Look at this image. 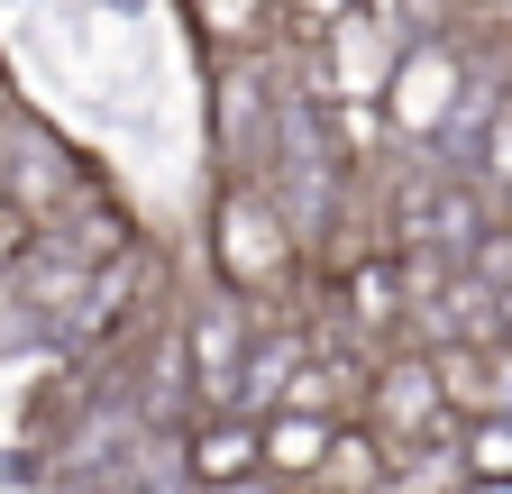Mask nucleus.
<instances>
[{
  "instance_id": "1",
  "label": "nucleus",
  "mask_w": 512,
  "mask_h": 494,
  "mask_svg": "<svg viewBox=\"0 0 512 494\" xmlns=\"http://www.w3.org/2000/svg\"><path fill=\"white\" fill-rule=\"evenodd\" d=\"M211 229H220V238H211V257H220V275H229L238 293L284 284V266H293V229H284V211L256 193L247 174L220 193V220H211Z\"/></svg>"
},
{
  "instance_id": "2",
  "label": "nucleus",
  "mask_w": 512,
  "mask_h": 494,
  "mask_svg": "<svg viewBox=\"0 0 512 494\" xmlns=\"http://www.w3.org/2000/svg\"><path fill=\"white\" fill-rule=\"evenodd\" d=\"M357 403H366L375 449H421V440H439V421H448V403H439V366H430V357H394Z\"/></svg>"
},
{
  "instance_id": "3",
  "label": "nucleus",
  "mask_w": 512,
  "mask_h": 494,
  "mask_svg": "<svg viewBox=\"0 0 512 494\" xmlns=\"http://www.w3.org/2000/svg\"><path fill=\"white\" fill-rule=\"evenodd\" d=\"M458 92H467V74H458L448 46H403L394 74H384V119L403 138H439V119L458 110Z\"/></svg>"
},
{
  "instance_id": "4",
  "label": "nucleus",
  "mask_w": 512,
  "mask_h": 494,
  "mask_svg": "<svg viewBox=\"0 0 512 494\" xmlns=\"http://www.w3.org/2000/svg\"><path fill=\"white\" fill-rule=\"evenodd\" d=\"M330 440H339V421H330V412H284V421L256 430V467H266L275 485H311L320 458H330Z\"/></svg>"
},
{
  "instance_id": "5",
  "label": "nucleus",
  "mask_w": 512,
  "mask_h": 494,
  "mask_svg": "<svg viewBox=\"0 0 512 494\" xmlns=\"http://www.w3.org/2000/svg\"><path fill=\"white\" fill-rule=\"evenodd\" d=\"M183 357H192V394H202L211 412L238 394V312L229 302H211V312H192V339H183Z\"/></svg>"
},
{
  "instance_id": "6",
  "label": "nucleus",
  "mask_w": 512,
  "mask_h": 494,
  "mask_svg": "<svg viewBox=\"0 0 512 494\" xmlns=\"http://www.w3.org/2000/svg\"><path fill=\"white\" fill-rule=\"evenodd\" d=\"M183 467H192V485H238V476H266L256 467V421H202L183 440Z\"/></svg>"
},
{
  "instance_id": "7",
  "label": "nucleus",
  "mask_w": 512,
  "mask_h": 494,
  "mask_svg": "<svg viewBox=\"0 0 512 494\" xmlns=\"http://www.w3.org/2000/svg\"><path fill=\"white\" fill-rule=\"evenodd\" d=\"M412 312V275H403V257H366V266H348V321L357 330H384V321H403Z\"/></svg>"
},
{
  "instance_id": "8",
  "label": "nucleus",
  "mask_w": 512,
  "mask_h": 494,
  "mask_svg": "<svg viewBox=\"0 0 512 494\" xmlns=\"http://www.w3.org/2000/svg\"><path fill=\"white\" fill-rule=\"evenodd\" d=\"M458 467H467V485H494V476H512V412H476V421H467Z\"/></svg>"
},
{
  "instance_id": "9",
  "label": "nucleus",
  "mask_w": 512,
  "mask_h": 494,
  "mask_svg": "<svg viewBox=\"0 0 512 494\" xmlns=\"http://www.w3.org/2000/svg\"><path fill=\"white\" fill-rule=\"evenodd\" d=\"M485 183H494V193H512V110L485 119Z\"/></svg>"
},
{
  "instance_id": "10",
  "label": "nucleus",
  "mask_w": 512,
  "mask_h": 494,
  "mask_svg": "<svg viewBox=\"0 0 512 494\" xmlns=\"http://www.w3.org/2000/svg\"><path fill=\"white\" fill-rule=\"evenodd\" d=\"M211 494H284L275 476H238V485H211Z\"/></svg>"
},
{
  "instance_id": "11",
  "label": "nucleus",
  "mask_w": 512,
  "mask_h": 494,
  "mask_svg": "<svg viewBox=\"0 0 512 494\" xmlns=\"http://www.w3.org/2000/svg\"><path fill=\"white\" fill-rule=\"evenodd\" d=\"M467 494H512V476H494V485H467Z\"/></svg>"
}]
</instances>
